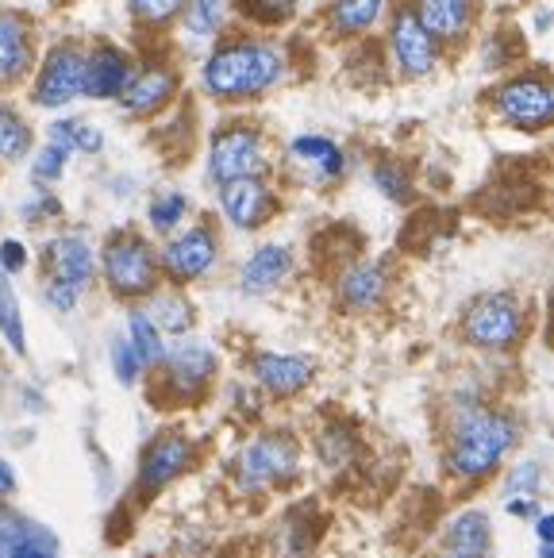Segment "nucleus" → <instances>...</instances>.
<instances>
[{
    "label": "nucleus",
    "instance_id": "nucleus-17",
    "mask_svg": "<svg viewBox=\"0 0 554 558\" xmlns=\"http://www.w3.org/2000/svg\"><path fill=\"white\" fill-rule=\"evenodd\" d=\"M289 166H293L304 181H312V185H332V181H339L342 170H347V155H342L339 143L327 140V135H297V140L289 143Z\"/></svg>",
    "mask_w": 554,
    "mask_h": 558
},
{
    "label": "nucleus",
    "instance_id": "nucleus-44",
    "mask_svg": "<svg viewBox=\"0 0 554 558\" xmlns=\"http://www.w3.org/2000/svg\"><path fill=\"white\" fill-rule=\"evenodd\" d=\"M16 493V470H12V462L0 459V497H12Z\"/></svg>",
    "mask_w": 554,
    "mask_h": 558
},
{
    "label": "nucleus",
    "instance_id": "nucleus-39",
    "mask_svg": "<svg viewBox=\"0 0 554 558\" xmlns=\"http://www.w3.org/2000/svg\"><path fill=\"white\" fill-rule=\"evenodd\" d=\"M77 289L74 286H65V281H55V278H47V286H43V301L55 308V313H74L77 308Z\"/></svg>",
    "mask_w": 554,
    "mask_h": 558
},
{
    "label": "nucleus",
    "instance_id": "nucleus-6",
    "mask_svg": "<svg viewBox=\"0 0 554 558\" xmlns=\"http://www.w3.org/2000/svg\"><path fill=\"white\" fill-rule=\"evenodd\" d=\"M266 140L254 123H228L213 135L208 147V178L216 185L239 178H266Z\"/></svg>",
    "mask_w": 554,
    "mask_h": 558
},
{
    "label": "nucleus",
    "instance_id": "nucleus-30",
    "mask_svg": "<svg viewBox=\"0 0 554 558\" xmlns=\"http://www.w3.org/2000/svg\"><path fill=\"white\" fill-rule=\"evenodd\" d=\"M189 0H128V16L135 20V27L147 32H162V27L178 24Z\"/></svg>",
    "mask_w": 554,
    "mask_h": 558
},
{
    "label": "nucleus",
    "instance_id": "nucleus-13",
    "mask_svg": "<svg viewBox=\"0 0 554 558\" xmlns=\"http://www.w3.org/2000/svg\"><path fill=\"white\" fill-rule=\"evenodd\" d=\"M220 213L231 228L258 231L277 216V193L269 190L266 178H239L220 185Z\"/></svg>",
    "mask_w": 554,
    "mask_h": 558
},
{
    "label": "nucleus",
    "instance_id": "nucleus-15",
    "mask_svg": "<svg viewBox=\"0 0 554 558\" xmlns=\"http://www.w3.org/2000/svg\"><path fill=\"white\" fill-rule=\"evenodd\" d=\"M251 374L269 397H297L316 378V362H312L309 354L262 351V354H254Z\"/></svg>",
    "mask_w": 554,
    "mask_h": 558
},
{
    "label": "nucleus",
    "instance_id": "nucleus-23",
    "mask_svg": "<svg viewBox=\"0 0 554 558\" xmlns=\"http://www.w3.org/2000/svg\"><path fill=\"white\" fill-rule=\"evenodd\" d=\"M385 293H389V274H385L382 263L351 266L339 281V301L347 304V308H354V313L377 308V304L385 301Z\"/></svg>",
    "mask_w": 554,
    "mask_h": 558
},
{
    "label": "nucleus",
    "instance_id": "nucleus-41",
    "mask_svg": "<svg viewBox=\"0 0 554 558\" xmlns=\"http://www.w3.org/2000/svg\"><path fill=\"white\" fill-rule=\"evenodd\" d=\"M24 266H27L24 243H20V239H4V243H0V270H4V274H20Z\"/></svg>",
    "mask_w": 554,
    "mask_h": 558
},
{
    "label": "nucleus",
    "instance_id": "nucleus-18",
    "mask_svg": "<svg viewBox=\"0 0 554 558\" xmlns=\"http://www.w3.org/2000/svg\"><path fill=\"white\" fill-rule=\"evenodd\" d=\"M131 74H135V66H131V58L123 54L120 47H108V43H100V47L85 50V82H82V97H93V100H116L123 89H128Z\"/></svg>",
    "mask_w": 554,
    "mask_h": 558
},
{
    "label": "nucleus",
    "instance_id": "nucleus-43",
    "mask_svg": "<svg viewBox=\"0 0 554 558\" xmlns=\"http://www.w3.org/2000/svg\"><path fill=\"white\" fill-rule=\"evenodd\" d=\"M508 512L513 517H523V520H531V517H539V497H508Z\"/></svg>",
    "mask_w": 554,
    "mask_h": 558
},
{
    "label": "nucleus",
    "instance_id": "nucleus-37",
    "mask_svg": "<svg viewBox=\"0 0 554 558\" xmlns=\"http://www.w3.org/2000/svg\"><path fill=\"white\" fill-rule=\"evenodd\" d=\"M143 362H138L135 347L128 343V339H112V374L116 381H123V386H135L138 378H143Z\"/></svg>",
    "mask_w": 554,
    "mask_h": 558
},
{
    "label": "nucleus",
    "instance_id": "nucleus-45",
    "mask_svg": "<svg viewBox=\"0 0 554 558\" xmlns=\"http://www.w3.org/2000/svg\"><path fill=\"white\" fill-rule=\"evenodd\" d=\"M535 520H539V524H535V532H539V543H551V539H554V535H551V532H554V520L546 517V512H539Z\"/></svg>",
    "mask_w": 554,
    "mask_h": 558
},
{
    "label": "nucleus",
    "instance_id": "nucleus-33",
    "mask_svg": "<svg viewBox=\"0 0 554 558\" xmlns=\"http://www.w3.org/2000/svg\"><path fill=\"white\" fill-rule=\"evenodd\" d=\"M231 4H236L239 16L258 27H281L297 12V0H231Z\"/></svg>",
    "mask_w": 554,
    "mask_h": 558
},
{
    "label": "nucleus",
    "instance_id": "nucleus-26",
    "mask_svg": "<svg viewBox=\"0 0 554 558\" xmlns=\"http://www.w3.org/2000/svg\"><path fill=\"white\" fill-rule=\"evenodd\" d=\"M128 343L135 347L143 366H162L166 359V336L158 331V324L147 316V308H131L128 313Z\"/></svg>",
    "mask_w": 554,
    "mask_h": 558
},
{
    "label": "nucleus",
    "instance_id": "nucleus-2",
    "mask_svg": "<svg viewBox=\"0 0 554 558\" xmlns=\"http://www.w3.org/2000/svg\"><path fill=\"white\" fill-rule=\"evenodd\" d=\"M516 439H520V424L508 412L490 409V404H470L462 409L455 436H450L447 470L462 482H481L508 459Z\"/></svg>",
    "mask_w": 554,
    "mask_h": 558
},
{
    "label": "nucleus",
    "instance_id": "nucleus-9",
    "mask_svg": "<svg viewBox=\"0 0 554 558\" xmlns=\"http://www.w3.org/2000/svg\"><path fill=\"white\" fill-rule=\"evenodd\" d=\"M389 58L393 70L408 82L432 77L439 66V43L427 35V27L412 16V9H397L389 24Z\"/></svg>",
    "mask_w": 554,
    "mask_h": 558
},
{
    "label": "nucleus",
    "instance_id": "nucleus-47",
    "mask_svg": "<svg viewBox=\"0 0 554 558\" xmlns=\"http://www.w3.org/2000/svg\"><path fill=\"white\" fill-rule=\"evenodd\" d=\"M4 386H9V369L0 366V397H4Z\"/></svg>",
    "mask_w": 554,
    "mask_h": 558
},
{
    "label": "nucleus",
    "instance_id": "nucleus-19",
    "mask_svg": "<svg viewBox=\"0 0 554 558\" xmlns=\"http://www.w3.org/2000/svg\"><path fill=\"white\" fill-rule=\"evenodd\" d=\"M47 270L55 281H65V286H74L77 293L93 286L97 278V258H93V246L85 243L82 235H58L50 239L47 246Z\"/></svg>",
    "mask_w": 554,
    "mask_h": 558
},
{
    "label": "nucleus",
    "instance_id": "nucleus-24",
    "mask_svg": "<svg viewBox=\"0 0 554 558\" xmlns=\"http://www.w3.org/2000/svg\"><path fill=\"white\" fill-rule=\"evenodd\" d=\"M382 12H385V0H332L327 32L335 39H354V35H366L382 20Z\"/></svg>",
    "mask_w": 554,
    "mask_h": 558
},
{
    "label": "nucleus",
    "instance_id": "nucleus-42",
    "mask_svg": "<svg viewBox=\"0 0 554 558\" xmlns=\"http://www.w3.org/2000/svg\"><path fill=\"white\" fill-rule=\"evenodd\" d=\"M20 527H24V517H16V512L0 509V558H9V547L16 543Z\"/></svg>",
    "mask_w": 554,
    "mask_h": 558
},
{
    "label": "nucleus",
    "instance_id": "nucleus-20",
    "mask_svg": "<svg viewBox=\"0 0 554 558\" xmlns=\"http://www.w3.org/2000/svg\"><path fill=\"white\" fill-rule=\"evenodd\" d=\"M473 0H416L412 16L435 43H462L473 27Z\"/></svg>",
    "mask_w": 554,
    "mask_h": 558
},
{
    "label": "nucleus",
    "instance_id": "nucleus-29",
    "mask_svg": "<svg viewBox=\"0 0 554 558\" xmlns=\"http://www.w3.org/2000/svg\"><path fill=\"white\" fill-rule=\"evenodd\" d=\"M0 336L16 354H27V339H24V313H20L16 289H12L9 274L0 270Z\"/></svg>",
    "mask_w": 554,
    "mask_h": 558
},
{
    "label": "nucleus",
    "instance_id": "nucleus-7",
    "mask_svg": "<svg viewBox=\"0 0 554 558\" xmlns=\"http://www.w3.org/2000/svg\"><path fill=\"white\" fill-rule=\"evenodd\" d=\"M297 466H301V447H297V439L289 436V432H266V436H258L254 444H246L243 451H239L236 474L246 493H258V489H266V485L293 477Z\"/></svg>",
    "mask_w": 554,
    "mask_h": 558
},
{
    "label": "nucleus",
    "instance_id": "nucleus-11",
    "mask_svg": "<svg viewBox=\"0 0 554 558\" xmlns=\"http://www.w3.org/2000/svg\"><path fill=\"white\" fill-rule=\"evenodd\" d=\"M166 386L173 389L178 397H201L204 389L213 386L216 369H220V354L213 347L204 343V339H181V343L166 347Z\"/></svg>",
    "mask_w": 554,
    "mask_h": 558
},
{
    "label": "nucleus",
    "instance_id": "nucleus-34",
    "mask_svg": "<svg viewBox=\"0 0 554 558\" xmlns=\"http://www.w3.org/2000/svg\"><path fill=\"white\" fill-rule=\"evenodd\" d=\"M370 178H374L377 193L385 201H393V205H408L412 201V178H408V170L400 162H377Z\"/></svg>",
    "mask_w": 554,
    "mask_h": 558
},
{
    "label": "nucleus",
    "instance_id": "nucleus-38",
    "mask_svg": "<svg viewBox=\"0 0 554 558\" xmlns=\"http://www.w3.org/2000/svg\"><path fill=\"white\" fill-rule=\"evenodd\" d=\"M539 485H543V474H539V462H523L508 474L505 482V493L508 497H535Z\"/></svg>",
    "mask_w": 554,
    "mask_h": 558
},
{
    "label": "nucleus",
    "instance_id": "nucleus-22",
    "mask_svg": "<svg viewBox=\"0 0 554 558\" xmlns=\"http://www.w3.org/2000/svg\"><path fill=\"white\" fill-rule=\"evenodd\" d=\"M289 274H293V251H289L286 243H266L243 263L239 286L251 296H266V293H274Z\"/></svg>",
    "mask_w": 554,
    "mask_h": 558
},
{
    "label": "nucleus",
    "instance_id": "nucleus-28",
    "mask_svg": "<svg viewBox=\"0 0 554 558\" xmlns=\"http://www.w3.org/2000/svg\"><path fill=\"white\" fill-rule=\"evenodd\" d=\"M147 316L158 324V331H170V336H185L189 328H193V304L185 301L181 293H162L150 301Z\"/></svg>",
    "mask_w": 554,
    "mask_h": 558
},
{
    "label": "nucleus",
    "instance_id": "nucleus-35",
    "mask_svg": "<svg viewBox=\"0 0 554 558\" xmlns=\"http://www.w3.org/2000/svg\"><path fill=\"white\" fill-rule=\"evenodd\" d=\"M70 155H74V150L50 140L47 147L35 150V158H32V178L39 181V185H50V181H58L65 173V166H70Z\"/></svg>",
    "mask_w": 554,
    "mask_h": 558
},
{
    "label": "nucleus",
    "instance_id": "nucleus-12",
    "mask_svg": "<svg viewBox=\"0 0 554 558\" xmlns=\"http://www.w3.org/2000/svg\"><path fill=\"white\" fill-rule=\"evenodd\" d=\"M196 466V444L181 432H166L143 451L138 462V489L143 493H162L170 482Z\"/></svg>",
    "mask_w": 554,
    "mask_h": 558
},
{
    "label": "nucleus",
    "instance_id": "nucleus-32",
    "mask_svg": "<svg viewBox=\"0 0 554 558\" xmlns=\"http://www.w3.org/2000/svg\"><path fill=\"white\" fill-rule=\"evenodd\" d=\"M181 16H185V32L193 39H213L228 16V0H189Z\"/></svg>",
    "mask_w": 554,
    "mask_h": 558
},
{
    "label": "nucleus",
    "instance_id": "nucleus-25",
    "mask_svg": "<svg viewBox=\"0 0 554 558\" xmlns=\"http://www.w3.org/2000/svg\"><path fill=\"white\" fill-rule=\"evenodd\" d=\"M359 451H362V444H359V436H354V427L351 424H327L324 432L316 436V454H320V462L324 466H332V470H347L354 459H359Z\"/></svg>",
    "mask_w": 554,
    "mask_h": 558
},
{
    "label": "nucleus",
    "instance_id": "nucleus-3",
    "mask_svg": "<svg viewBox=\"0 0 554 558\" xmlns=\"http://www.w3.org/2000/svg\"><path fill=\"white\" fill-rule=\"evenodd\" d=\"M523 336H528V308L516 293L493 289V293H478L462 308V339L478 351H516Z\"/></svg>",
    "mask_w": 554,
    "mask_h": 558
},
{
    "label": "nucleus",
    "instance_id": "nucleus-21",
    "mask_svg": "<svg viewBox=\"0 0 554 558\" xmlns=\"http://www.w3.org/2000/svg\"><path fill=\"white\" fill-rule=\"evenodd\" d=\"M490 550H493V524L481 509L458 512L439 543V558H490Z\"/></svg>",
    "mask_w": 554,
    "mask_h": 558
},
{
    "label": "nucleus",
    "instance_id": "nucleus-10",
    "mask_svg": "<svg viewBox=\"0 0 554 558\" xmlns=\"http://www.w3.org/2000/svg\"><path fill=\"white\" fill-rule=\"evenodd\" d=\"M216 258H220V239L208 223H193L181 235H173L166 243V251L158 255V270L173 281V286H189V281H201L204 274L213 270Z\"/></svg>",
    "mask_w": 554,
    "mask_h": 558
},
{
    "label": "nucleus",
    "instance_id": "nucleus-27",
    "mask_svg": "<svg viewBox=\"0 0 554 558\" xmlns=\"http://www.w3.org/2000/svg\"><path fill=\"white\" fill-rule=\"evenodd\" d=\"M35 132L32 123L16 112L12 105H0V162H20L32 155Z\"/></svg>",
    "mask_w": 554,
    "mask_h": 558
},
{
    "label": "nucleus",
    "instance_id": "nucleus-46",
    "mask_svg": "<svg viewBox=\"0 0 554 558\" xmlns=\"http://www.w3.org/2000/svg\"><path fill=\"white\" fill-rule=\"evenodd\" d=\"M546 20H551V12H539V16H535V27H539V32H546V27H551V24H546Z\"/></svg>",
    "mask_w": 554,
    "mask_h": 558
},
{
    "label": "nucleus",
    "instance_id": "nucleus-36",
    "mask_svg": "<svg viewBox=\"0 0 554 558\" xmlns=\"http://www.w3.org/2000/svg\"><path fill=\"white\" fill-rule=\"evenodd\" d=\"M189 216V197L185 193H162V197L150 201L147 208V220L155 231H173L181 220Z\"/></svg>",
    "mask_w": 554,
    "mask_h": 558
},
{
    "label": "nucleus",
    "instance_id": "nucleus-14",
    "mask_svg": "<svg viewBox=\"0 0 554 558\" xmlns=\"http://www.w3.org/2000/svg\"><path fill=\"white\" fill-rule=\"evenodd\" d=\"M35 66V24L24 12H0V89H16Z\"/></svg>",
    "mask_w": 554,
    "mask_h": 558
},
{
    "label": "nucleus",
    "instance_id": "nucleus-5",
    "mask_svg": "<svg viewBox=\"0 0 554 558\" xmlns=\"http://www.w3.org/2000/svg\"><path fill=\"white\" fill-rule=\"evenodd\" d=\"M493 116L508 128L523 135L546 132L554 120V93L546 70H528V74L508 77L505 85H497V93L490 97Z\"/></svg>",
    "mask_w": 554,
    "mask_h": 558
},
{
    "label": "nucleus",
    "instance_id": "nucleus-4",
    "mask_svg": "<svg viewBox=\"0 0 554 558\" xmlns=\"http://www.w3.org/2000/svg\"><path fill=\"white\" fill-rule=\"evenodd\" d=\"M100 274H105L108 293L120 296V301L155 296L158 278H162L155 246L131 228L112 231V235H108L105 251H100Z\"/></svg>",
    "mask_w": 554,
    "mask_h": 558
},
{
    "label": "nucleus",
    "instance_id": "nucleus-40",
    "mask_svg": "<svg viewBox=\"0 0 554 558\" xmlns=\"http://www.w3.org/2000/svg\"><path fill=\"white\" fill-rule=\"evenodd\" d=\"M50 216H62V201L50 197V193H35L32 201H24V220L39 223V220H50Z\"/></svg>",
    "mask_w": 554,
    "mask_h": 558
},
{
    "label": "nucleus",
    "instance_id": "nucleus-1",
    "mask_svg": "<svg viewBox=\"0 0 554 558\" xmlns=\"http://www.w3.org/2000/svg\"><path fill=\"white\" fill-rule=\"evenodd\" d=\"M286 82V50L258 35H228L201 66V89L220 105H243Z\"/></svg>",
    "mask_w": 554,
    "mask_h": 558
},
{
    "label": "nucleus",
    "instance_id": "nucleus-16",
    "mask_svg": "<svg viewBox=\"0 0 554 558\" xmlns=\"http://www.w3.org/2000/svg\"><path fill=\"white\" fill-rule=\"evenodd\" d=\"M173 93H178V74L170 66H147L131 74L128 89L116 100H120V108L131 120H150V116H158L170 105Z\"/></svg>",
    "mask_w": 554,
    "mask_h": 558
},
{
    "label": "nucleus",
    "instance_id": "nucleus-8",
    "mask_svg": "<svg viewBox=\"0 0 554 558\" xmlns=\"http://www.w3.org/2000/svg\"><path fill=\"white\" fill-rule=\"evenodd\" d=\"M85 82V50L77 43H58L47 50L32 85V100L39 108H65L82 97Z\"/></svg>",
    "mask_w": 554,
    "mask_h": 558
},
{
    "label": "nucleus",
    "instance_id": "nucleus-31",
    "mask_svg": "<svg viewBox=\"0 0 554 558\" xmlns=\"http://www.w3.org/2000/svg\"><path fill=\"white\" fill-rule=\"evenodd\" d=\"M50 140L70 150H82V155H100L105 150V132L85 120H55L50 123Z\"/></svg>",
    "mask_w": 554,
    "mask_h": 558
}]
</instances>
